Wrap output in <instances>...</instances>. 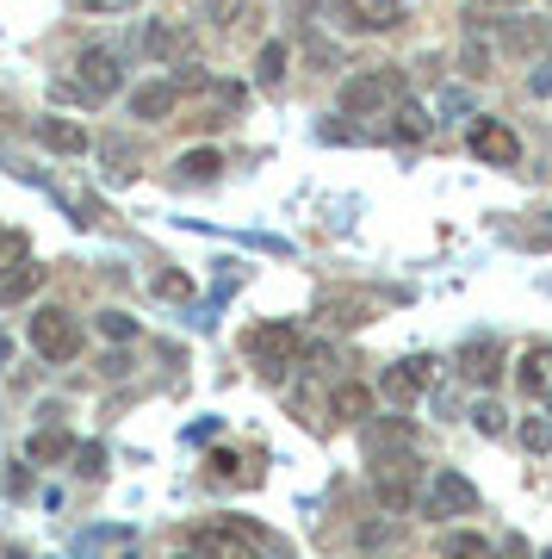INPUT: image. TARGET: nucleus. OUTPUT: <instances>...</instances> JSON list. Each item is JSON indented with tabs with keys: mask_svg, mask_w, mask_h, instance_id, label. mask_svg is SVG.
Segmentation results:
<instances>
[{
	"mask_svg": "<svg viewBox=\"0 0 552 559\" xmlns=\"http://www.w3.org/2000/svg\"><path fill=\"white\" fill-rule=\"evenodd\" d=\"M193 547H205L212 559H267V528L249 516H224V522H205Z\"/></svg>",
	"mask_w": 552,
	"mask_h": 559,
	"instance_id": "1",
	"label": "nucleus"
},
{
	"mask_svg": "<svg viewBox=\"0 0 552 559\" xmlns=\"http://www.w3.org/2000/svg\"><path fill=\"white\" fill-rule=\"evenodd\" d=\"M32 348H38L44 360H75L81 348H87V330H81L75 311L44 305V311H32Z\"/></svg>",
	"mask_w": 552,
	"mask_h": 559,
	"instance_id": "2",
	"label": "nucleus"
},
{
	"mask_svg": "<svg viewBox=\"0 0 552 559\" xmlns=\"http://www.w3.org/2000/svg\"><path fill=\"white\" fill-rule=\"evenodd\" d=\"M392 100H404V75L397 69H360V75L341 81V112H355V119L385 112Z\"/></svg>",
	"mask_w": 552,
	"mask_h": 559,
	"instance_id": "3",
	"label": "nucleus"
},
{
	"mask_svg": "<svg viewBox=\"0 0 552 559\" xmlns=\"http://www.w3.org/2000/svg\"><path fill=\"white\" fill-rule=\"evenodd\" d=\"M298 355H304V336H298V323H292V318L249 330V360H255L261 373H286Z\"/></svg>",
	"mask_w": 552,
	"mask_h": 559,
	"instance_id": "4",
	"label": "nucleus"
},
{
	"mask_svg": "<svg viewBox=\"0 0 552 559\" xmlns=\"http://www.w3.org/2000/svg\"><path fill=\"white\" fill-rule=\"evenodd\" d=\"M81 87V94H87V100H112V94H119L124 87V69H119V57H112V50H81L75 57V75H69Z\"/></svg>",
	"mask_w": 552,
	"mask_h": 559,
	"instance_id": "5",
	"label": "nucleus"
},
{
	"mask_svg": "<svg viewBox=\"0 0 552 559\" xmlns=\"http://www.w3.org/2000/svg\"><path fill=\"white\" fill-rule=\"evenodd\" d=\"M466 150H472L478 162H491V168H515V162H521V138H515L509 124H496V119H478L472 138H466Z\"/></svg>",
	"mask_w": 552,
	"mask_h": 559,
	"instance_id": "6",
	"label": "nucleus"
},
{
	"mask_svg": "<svg viewBox=\"0 0 552 559\" xmlns=\"http://www.w3.org/2000/svg\"><path fill=\"white\" fill-rule=\"evenodd\" d=\"M429 510L434 516H472L478 510V485L466 479V473H454V466H441L429 485Z\"/></svg>",
	"mask_w": 552,
	"mask_h": 559,
	"instance_id": "7",
	"label": "nucleus"
},
{
	"mask_svg": "<svg viewBox=\"0 0 552 559\" xmlns=\"http://www.w3.org/2000/svg\"><path fill=\"white\" fill-rule=\"evenodd\" d=\"M373 491H379V503H385L392 516H404V510H410V498H416V460L410 454L385 460V466L373 473Z\"/></svg>",
	"mask_w": 552,
	"mask_h": 559,
	"instance_id": "8",
	"label": "nucleus"
},
{
	"mask_svg": "<svg viewBox=\"0 0 552 559\" xmlns=\"http://www.w3.org/2000/svg\"><path fill=\"white\" fill-rule=\"evenodd\" d=\"M180 81H143V87H131V119H143V124H168L180 112Z\"/></svg>",
	"mask_w": 552,
	"mask_h": 559,
	"instance_id": "9",
	"label": "nucleus"
},
{
	"mask_svg": "<svg viewBox=\"0 0 552 559\" xmlns=\"http://www.w3.org/2000/svg\"><path fill=\"white\" fill-rule=\"evenodd\" d=\"M336 13L348 32H392V25H404L397 0H336Z\"/></svg>",
	"mask_w": 552,
	"mask_h": 559,
	"instance_id": "10",
	"label": "nucleus"
},
{
	"mask_svg": "<svg viewBox=\"0 0 552 559\" xmlns=\"http://www.w3.org/2000/svg\"><path fill=\"white\" fill-rule=\"evenodd\" d=\"M81 559H137V535L124 528V522H99V528H87L75 547Z\"/></svg>",
	"mask_w": 552,
	"mask_h": 559,
	"instance_id": "11",
	"label": "nucleus"
},
{
	"mask_svg": "<svg viewBox=\"0 0 552 559\" xmlns=\"http://www.w3.org/2000/svg\"><path fill=\"white\" fill-rule=\"evenodd\" d=\"M515 380L533 404H552V342H533L528 355L515 360Z\"/></svg>",
	"mask_w": 552,
	"mask_h": 559,
	"instance_id": "12",
	"label": "nucleus"
},
{
	"mask_svg": "<svg viewBox=\"0 0 552 559\" xmlns=\"http://www.w3.org/2000/svg\"><path fill=\"white\" fill-rule=\"evenodd\" d=\"M429 380H434V360L429 355H410V360H397V367H385V399H416V392H429Z\"/></svg>",
	"mask_w": 552,
	"mask_h": 559,
	"instance_id": "13",
	"label": "nucleus"
},
{
	"mask_svg": "<svg viewBox=\"0 0 552 559\" xmlns=\"http://www.w3.org/2000/svg\"><path fill=\"white\" fill-rule=\"evenodd\" d=\"M454 367H459V373H466L472 385H496V380H503V348L478 336V342H466V348H459Z\"/></svg>",
	"mask_w": 552,
	"mask_h": 559,
	"instance_id": "14",
	"label": "nucleus"
},
{
	"mask_svg": "<svg viewBox=\"0 0 552 559\" xmlns=\"http://www.w3.org/2000/svg\"><path fill=\"white\" fill-rule=\"evenodd\" d=\"M38 143L57 150V156H81L94 138H87V124H75V119H38Z\"/></svg>",
	"mask_w": 552,
	"mask_h": 559,
	"instance_id": "15",
	"label": "nucleus"
},
{
	"mask_svg": "<svg viewBox=\"0 0 552 559\" xmlns=\"http://www.w3.org/2000/svg\"><path fill=\"white\" fill-rule=\"evenodd\" d=\"M503 50H509V57H533V50H547V20H528V13L503 20Z\"/></svg>",
	"mask_w": 552,
	"mask_h": 559,
	"instance_id": "16",
	"label": "nucleus"
},
{
	"mask_svg": "<svg viewBox=\"0 0 552 559\" xmlns=\"http://www.w3.org/2000/svg\"><path fill=\"white\" fill-rule=\"evenodd\" d=\"M137 44L149 50V57H168V62H187V38H180V25H168V20H149L137 32Z\"/></svg>",
	"mask_w": 552,
	"mask_h": 559,
	"instance_id": "17",
	"label": "nucleus"
},
{
	"mask_svg": "<svg viewBox=\"0 0 552 559\" xmlns=\"http://www.w3.org/2000/svg\"><path fill=\"white\" fill-rule=\"evenodd\" d=\"M429 131H434L429 106H422V100H397V112H392V138H404V143H429Z\"/></svg>",
	"mask_w": 552,
	"mask_h": 559,
	"instance_id": "18",
	"label": "nucleus"
},
{
	"mask_svg": "<svg viewBox=\"0 0 552 559\" xmlns=\"http://www.w3.org/2000/svg\"><path fill=\"white\" fill-rule=\"evenodd\" d=\"M25 460H32V466H57V460H75V441L62 436V429H38V436L25 441Z\"/></svg>",
	"mask_w": 552,
	"mask_h": 559,
	"instance_id": "19",
	"label": "nucleus"
},
{
	"mask_svg": "<svg viewBox=\"0 0 552 559\" xmlns=\"http://www.w3.org/2000/svg\"><path fill=\"white\" fill-rule=\"evenodd\" d=\"M329 411H336L341 423H367V417H373V392H367V385H355V380H341L336 399H329Z\"/></svg>",
	"mask_w": 552,
	"mask_h": 559,
	"instance_id": "20",
	"label": "nucleus"
},
{
	"mask_svg": "<svg viewBox=\"0 0 552 559\" xmlns=\"http://www.w3.org/2000/svg\"><path fill=\"white\" fill-rule=\"evenodd\" d=\"M441 559H496L491 540L472 535V528H454V535H441Z\"/></svg>",
	"mask_w": 552,
	"mask_h": 559,
	"instance_id": "21",
	"label": "nucleus"
},
{
	"mask_svg": "<svg viewBox=\"0 0 552 559\" xmlns=\"http://www.w3.org/2000/svg\"><path fill=\"white\" fill-rule=\"evenodd\" d=\"M99 156H106V175L112 180L137 175V150H131V138H99Z\"/></svg>",
	"mask_w": 552,
	"mask_h": 559,
	"instance_id": "22",
	"label": "nucleus"
},
{
	"mask_svg": "<svg viewBox=\"0 0 552 559\" xmlns=\"http://www.w3.org/2000/svg\"><path fill=\"white\" fill-rule=\"evenodd\" d=\"M38 280H44V267H38V261H25V267H13V274L0 280V305H20V299H32V293H38Z\"/></svg>",
	"mask_w": 552,
	"mask_h": 559,
	"instance_id": "23",
	"label": "nucleus"
},
{
	"mask_svg": "<svg viewBox=\"0 0 552 559\" xmlns=\"http://www.w3.org/2000/svg\"><path fill=\"white\" fill-rule=\"evenodd\" d=\"M175 168H180V180H199V187H205V180L224 175V156H217V150H187Z\"/></svg>",
	"mask_w": 552,
	"mask_h": 559,
	"instance_id": "24",
	"label": "nucleus"
},
{
	"mask_svg": "<svg viewBox=\"0 0 552 559\" xmlns=\"http://www.w3.org/2000/svg\"><path fill=\"white\" fill-rule=\"evenodd\" d=\"M255 81H261V87H279V81H286V44H261Z\"/></svg>",
	"mask_w": 552,
	"mask_h": 559,
	"instance_id": "25",
	"label": "nucleus"
},
{
	"mask_svg": "<svg viewBox=\"0 0 552 559\" xmlns=\"http://www.w3.org/2000/svg\"><path fill=\"white\" fill-rule=\"evenodd\" d=\"M459 62H466V75H491V50H484V32L478 25H466V50H459Z\"/></svg>",
	"mask_w": 552,
	"mask_h": 559,
	"instance_id": "26",
	"label": "nucleus"
},
{
	"mask_svg": "<svg viewBox=\"0 0 552 559\" xmlns=\"http://www.w3.org/2000/svg\"><path fill=\"white\" fill-rule=\"evenodd\" d=\"M99 336L106 342H137V318H124V311H99Z\"/></svg>",
	"mask_w": 552,
	"mask_h": 559,
	"instance_id": "27",
	"label": "nucleus"
},
{
	"mask_svg": "<svg viewBox=\"0 0 552 559\" xmlns=\"http://www.w3.org/2000/svg\"><path fill=\"white\" fill-rule=\"evenodd\" d=\"M503 423H509V417H503V404H496V399L472 404V429H478V436H503Z\"/></svg>",
	"mask_w": 552,
	"mask_h": 559,
	"instance_id": "28",
	"label": "nucleus"
},
{
	"mask_svg": "<svg viewBox=\"0 0 552 559\" xmlns=\"http://www.w3.org/2000/svg\"><path fill=\"white\" fill-rule=\"evenodd\" d=\"M521 441H528L533 454H552V417H528L521 423Z\"/></svg>",
	"mask_w": 552,
	"mask_h": 559,
	"instance_id": "29",
	"label": "nucleus"
},
{
	"mask_svg": "<svg viewBox=\"0 0 552 559\" xmlns=\"http://www.w3.org/2000/svg\"><path fill=\"white\" fill-rule=\"evenodd\" d=\"M199 7H205V20H212V25H230L249 0H199Z\"/></svg>",
	"mask_w": 552,
	"mask_h": 559,
	"instance_id": "30",
	"label": "nucleus"
},
{
	"mask_svg": "<svg viewBox=\"0 0 552 559\" xmlns=\"http://www.w3.org/2000/svg\"><path fill=\"white\" fill-rule=\"evenodd\" d=\"M156 293L161 299H193V280L187 274H156Z\"/></svg>",
	"mask_w": 552,
	"mask_h": 559,
	"instance_id": "31",
	"label": "nucleus"
},
{
	"mask_svg": "<svg viewBox=\"0 0 552 559\" xmlns=\"http://www.w3.org/2000/svg\"><path fill=\"white\" fill-rule=\"evenodd\" d=\"M99 466H106V454H99V448H75V473H87V479H99Z\"/></svg>",
	"mask_w": 552,
	"mask_h": 559,
	"instance_id": "32",
	"label": "nucleus"
},
{
	"mask_svg": "<svg viewBox=\"0 0 552 559\" xmlns=\"http://www.w3.org/2000/svg\"><path fill=\"white\" fill-rule=\"evenodd\" d=\"M81 7H87V13H131L137 0H81Z\"/></svg>",
	"mask_w": 552,
	"mask_h": 559,
	"instance_id": "33",
	"label": "nucleus"
},
{
	"mask_svg": "<svg viewBox=\"0 0 552 559\" xmlns=\"http://www.w3.org/2000/svg\"><path fill=\"white\" fill-rule=\"evenodd\" d=\"M212 479H237V454H212Z\"/></svg>",
	"mask_w": 552,
	"mask_h": 559,
	"instance_id": "34",
	"label": "nucleus"
},
{
	"mask_svg": "<svg viewBox=\"0 0 552 559\" xmlns=\"http://www.w3.org/2000/svg\"><path fill=\"white\" fill-rule=\"evenodd\" d=\"M7 491H13V498H25V491H32V473H25V466H13V473H7Z\"/></svg>",
	"mask_w": 552,
	"mask_h": 559,
	"instance_id": "35",
	"label": "nucleus"
},
{
	"mask_svg": "<svg viewBox=\"0 0 552 559\" xmlns=\"http://www.w3.org/2000/svg\"><path fill=\"white\" fill-rule=\"evenodd\" d=\"M528 87H533V94H552V62H540V69H533Z\"/></svg>",
	"mask_w": 552,
	"mask_h": 559,
	"instance_id": "36",
	"label": "nucleus"
},
{
	"mask_svg": "<svg viewBox=\"0 0 552 559\" xmlns=\"http://www.w3.org/2000/svg\"><path fill=\"white\" fill-rule=\"evenodd\" d=\"M7 367H13V336L0 330V373H7Z\"/></svg>",
	"mask_w": 552,
	"mask_h": 559,
	"instance_id": "37",
	"label": "nucleus"
},
{
	"mask_svg": "<svg viewBox=\"0 0 552 559\" xmlns=\"http://www.w3.org/2000/svg\"><path fill=\"white\" fill-rule=\"evenodd\" d=\"M540 242H552V212H540Z\"/></svg>",
	"mask_w": 552,
	"mask_h": 559,
	"instance_id": "38",
	"label": "nucleus"
},
{
	"mask_svg": "<svg viewBox=\"0 0 552 559\" xmlns=\"http://www.w3.org/2000/svg\"><path fill=\"white\" fill-rule=\"evenodd\" d=\"M175 559H212V554H205V547H187V554H175Z\"/></svg>",
	"mask_w": 552,
	"mask_h": 559,
	"instance_id": "39",
	"label": "nucleus"
},
{
	"mask_svg": "<svg viewBox=\"0 0 552 559\" xmlns=\"http://www.w3.org/2000/svg\"><path fill=\"white\" fill-rule=\"evenodd\" d=\"M367 559H379V554H367Z\"/></svg>",
	"mask_w": 552,
	"mask_h": 559,
	"instance_id": "40",
	"label": "nucleus"
},
{
	"mask_svg": "<svg viewBox=\"0 0 552 559\" xmlns=\"http://www.w3.org/2000/svg\"><path fill=\"white\" fill-rule=\"evenodd\" d=\"M547 7H552V0H547Z\"/></svg>",
	"mask_w": 552,
	"mask_h": 559,
	"instance_id": "41",
	"label": "nucleus"
}]
</instances>
